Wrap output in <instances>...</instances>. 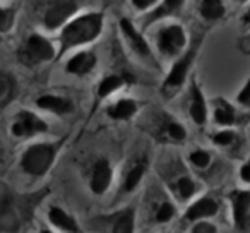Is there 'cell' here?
<instances>
[{
  "mask_svg": "<svg viewBox=\"0 0 250 233\" xmlns=\"http://www.w3.org/2000/svg\"><path fill=\"white\" fill-rule=\"evenodd\" d=\"M103 18L101 14H86L72 21L62 33V50L89 43L101 33Z\"/></svg>",
  "mask_w": 250,
  "mask_h": 233,
  "instance_id": "cell-1",
  "label": "cell"
},
{
  "mask_svg": "<svg viewBox=\"0 0 250 233\" xmlns=\"http://www.w3.org/2000/svg\"><path fill=\"white\" fill-rule=\"evenodd\" d=\"M59 144H35L22 154L21 165L31 175H45L52 167Z\"/></svg>",
  "mask_w": 250,
  "mask_h": 233,
  "instance_id": "cell-2",
  "label": "cell"
},
{
  "mask_svg": "<svg viewBox=\"0 0 250 233\" xmlns=\"http://www.w3.org/2000/svg\"><path fill=\"white\" fill-rule=\"evenodd\" d=\"M53 46L48 40L43 36L33 35L28 38V42L19 50V59L24 65H36L40 62H45L53 57Z\"/></svg>",
  "mask_w": 250,
  "mask_h": 233,
  "instance_id": "cell-3",
  "label": "cell"
},
{
  "mask_svg": "<svg viewBox=\"0 0 250 233\" xmlns=\"http://www.w3.org/2000/svg\"><path fill=\"white\" fill-rule=\"evenodd\" d=\"M185 45V33L180 26H168L158 36V46L165 55H175Z\"/></svg>",
  "mask_w": 250,
  "mask_h": 233,
  "instance_id": "cell-4",
  "label": "cell"
},
{
  "mask_svg": "<svg viewBox=\"0 0 250 233\" xmlns=\"http://www.w3.org/2000/svg\"><path fill=\"white\" fill-rule=\"evenodd\" d=\"M43 130H46V124L31 111H21L16 117V122L12 126L14 136H33V134L43 132Z\"/></svg>",
  "mask_w": 250,
  "mask_h": 233,
  "instance_id": "cell-5",
  "label": "cell"
},
{
  "mask_svg": "<svg viewBox=\"0 0 250 233\" xmlns=\"http://www.w3.org/2000/svg\"><path fill=\"white\" fill-rule=\"evenodd\" d=\"M77 11L76 2H55L52 7L48 9L45 16V24L46 28L55 29L59 26H62L67 21L69 16H72Z\"/></svg>",
  "mask_w": 250,
  "mask_h": 233,
  "instance_id": "cell-6",
  "label": "cell"
},
{
  "mask_svg": "<svg viewBox=\"0 0 250 233\" xmlns=\"http://www.w3.org/2000/svg\"><path fill=\"white\" fill-rule=\"evenodd\" d=\"M111 180V168L106 160H100L93 170V178H91V189L94 194H103L108 189Z\"/></svg>",
  "mask_w": 250,
  "mask_h": 233,
  "instance_id": "cell-7",
  "label": "cell"
},
{
  "mask_svg": "<svg viewBox=\"0 0 250 233\" xmlns=\"http://www.w3.org/2000/svg\"><path fill=\"white\" fill-rule=\"evenodd\" d=\"M233 218L235 223L243 228L247 225V214L250 209V192H233L231 194Z\"/></svg>",
  "mask_w": 250,
  "mask_h": 233,
  "instance_id": "cell-8",
  "label": "cell"
},
{
  "mask_svg": "<svg viewBox=\"0 0 250 233\" xmlns=\"http://www.w3.org/2000/svg\"><path fill=\"white\" fill-rule=\"evenodd\" d=\"M194 55H195V52L194 50H190L184 59L178 60V62L175 64L173 69H171V72H170V76H168V79H167V86H180V84L184 83L185 76H187L188 67H190L192 60H194Z\"/></svg>",
  "mask_w": 250,
  "mask_h": 233,
  "instance_id": "cell-9",
  "label": "cell"
},
{
  "mask_svg": "<svg viewBox=\"0 0 250 233\" xmlns=\"http://www.w3.org/2000/svg\"><path fill=\"white\" fill-rule=\"evenodd\" d=\"M120 28H122V31H124V35L127 36V40L130 42L132 48L136 50L137 53H141V55H147V53H149L147 43L144 42L143 36H141L139 33L134 29L132 22H130L129 19H122V21H120Z\"/></svg>",
  "mask_w": 250,
  "mask_h": 233,
  "instance_id": "cell-10",
  "label": "cell"
},
{
  "mask_svg": "<svg viewBox=\"0 0 250 233\" xmlns=\"http://www.w3.org/2000/svg\"><path fill=\"white\" fill-rule=\"evenodd\" d=\"M94 64H96V57H94L93 53L83 52V53H77L76 57H72V59L69 60V64H67V70L72 72V74H79V76H83V74L89 72V70L93 69Z\"/></svg>",
  "mask_w": 250,
  "mask_h": 233,
  "instance_id": "cell-11",
  "label": "cell"
},
{
  "mask_svg": "<svg viewBox=\"0 0 250 233\" xmlns=\"http://www.w3.org/2000/svg\"><path fill=\"white\" fill-rule=\"evenodd\" d=\"M218 211V204L212 199H201L195 202L192 208L187 211V219H199V218H209V216L216 214Z\"/></svg>",
  "mask_w": 250,
  "mask_h": 233,
  "instance_id": "cell-12",
  "label": "cell"
},
{
  "mask_svg": "<svg viewBox=\"0 0 250 233\" xmlns=\"http://www.w3.org/2000/svg\"><path fill=\"white\" fill-rule=\"evenodd\" d=\"M190 115L195 124L202 126L206 122V103L201 91L197 86L192 87V103H190Z\"/></svg>",
  "mask_w": 250,
  "mask_h": 233,
  "instance_id": "cell-13",
  "label": "cell"
},
{
  "mask_svg": "<svg viewBox=\"0 0 250 233\" xmlns=\"http://www.w3.org/2000/svg\"><path fill=\"white\" fill-rule=\"evenodd\" d=\"M137 110V105L132 100H122L117 105H113L111 108H108V115L111 119L117 120H127L130 119Z\"/></svg>",
  "mask_w": 250,
  "mask_h": 233,
  "instance_id": "cell-14",
  "label": "cell"
},
{
  "mask_svg": "<svg viewBox=\"0 0 250 233\" xmlns=\"http://www.w3.org/2000/svg\"><path fill=\"white\" fill-rule=\"evenodd\" d=\"M38 106L40 108H45V110L50 111H55V113H67V111L72 110V105L70 101L62 100L59 96H42L38 100Z\"/></svg>",
  "mask_w": 250,
  "mask_h": 233,
  "instance_id": "cell-15",
  "label": "cell"
},
{
  "mask_svg": "<svg viewBox=\"0 0 250 233\" xmlns=\"http://www.w3.org/2000/svg\"><path fill=\"white\" fill-rule=\"evenodd\" d=\"M50 221L59 228L65 230V232H77V225L65 211H62L60 208H52L50 209Z\"/></svg>",
  "mask_w": 250,
  "mask_h": 233,
  "instance_id": "cell-16",
  "label": "cell"
},
{
  "mask_svg": "<svg viewBox=\"0 0 250 233\" xmlns=\"http://www.w3.org/2000/svg\"><path fill=\"white\" fill-rule=\"evenodd\" d=\"M14 96H16V81L9 74H2L0 76V103H2V106H5Z\"/></svg>",
  "mask_w": 250,
  "mask_h": 233,
  "instance_id": "cell-17",
  "label": "cell"
},
{
  "mask_svg": "<svg viewBox=\"0 0 250 233\" xmlns=\"http://www.w3.org/2000/svg\"><path fill=\"white\" fill-rule=\"evenodd\" d=\"M113 233H134V211L127 209V211L120 212L113 223Z\"/></svg>",
  "mask_w": 250,
  "mask_h": 233,
  "instance_id": "cell-18",
  "label": "cell"
},
{
  "mask_svg": "<svg viewBox=\"0 0 250 233\" xmlns=\"http://www.w3.org/2000/svg\"><path fill=\"white\" fill-rule=\"evenodd\" d=\"M214 119L216 124H221V126H229V124L235 122V111H233L231 105H228L223 100L219 101L214 110Z\"/></svg>",
  "mask_w": 250,
  "mask_h": 233,
  "instance_id": "cell-19",
  "label": "cell"
},
{
  "mask_svg": "<svg viewBox=\"0 0 250 233\" xmlns=\"http://www.w3.org/2000/svg\"><path fill=\"white\" fill-rule=\"evenodd\" d=\"M201 14L206 19H218L225 14V5L219 0H204L201 4Z\"/></svg>",
  "mask_w": 250,
  "mask_h": 233,
  "instance_id": "cell-20",
  "label": "cell"
},
{
  "mask_svg": "<svg viewBox=\"0 0 250 233\" xmlns=\"http://www.w3.org/2000/svg\"><path fill=\"white\" fill-rule=\"evenodd\" d=\"M182 5V0H167V2H163V4L160 5V7L156 9V11L153 12V14L147 18V22L151 21H156V19L163 18V16H170L173 14L175 11H177L178 7Z\"/></svg>",
  "mask_w": 250,
  "mask_h": 233,
  "instance_id": "cell-21",
  "label": "cell"
},
{
  "mask_svg": "<svg viewBox=\"0 0 250 233\" xmlns=\"http://www.w3.org/2000/svg\"><path fill=\"white\" fill-rule=\"evenodd\" d=\"M144 168H146V163H144V161H141V163H137L136 167L129 171V175H127V180H125V191L130 192V191H134V189L137 187V184H139L141 178H143V175H144Z\"/></svg>",
  "mask_w": 250,
  "mask_h": 233,
  "instance_id": "cell-22",
  "label": "cell"
},
{
  "mask_svg": "<svg viewBox=\"0 0 250 233\" xmlns=\"http://www.w3.org/2000/svg\"><path fill=\"white\" fill-rule=\"evenodd\" d=\"M124 84V79L118 76H108L103 79V83L100 84V89H98V94H100L101 98L108 96L110 93H113L115 89H118V87Z\"/></svg>",
  "mask_w": 250,
  "mask_h": 233,
  "instance_id": "cell-23",
  "label": "cell"
},
{
  "mask_svg": "<svg viewBox=\"0 0 250 233\" xmlns=\"http://www.w3.org/2000/svg\"><path fill=\"white\" fill-rule=\"evenodd\" d=\"M177 187H178V192H180V195L184 199H188L192 194H194V191H195V185H194V182L190 180V178H187V177H184V178H180L178 180V184H177Z\"/></svg>",
  "mask_w": 250,
  "mask_h": 233,
  "instance_id": "cell-24",
  "label": "cell"
},
{
  "mask_svg": "<svg viewBox=\"0 0 250 233\" xmlns=\"http://www.w3.org/2000/svg\"><path fill=\"white\" fill-rule=\"evenodd\" d=\"M173 214H175L173 206H171L170 202H165V204H161V206H160V209H158V212H156V219H158V221H160V223L170 221V219L173 218Z\"/></svg>",
  "mask_w": 250,
  "mask_h": 233,
  "instance_id": "cell-25",
  "label": "cell"
},
{
  "mask_svg": "<svg viewBox=\"0 0 250 233\" xmlns=\"http://www.w3.org/2000/svg\"><path fill=\"white\" fill-rule=\"evenodd\" d=\"M14 22V11L11 9H2L0 11V31H7Z\"/></svg>",
  "mask_w": 250,
  "mask_h": 233,
  "instance_id": "cell-26",
  "label": "cell"
},
{
  "mask_svg": "<svg viewBox=\"0 0 250 233\" xmlns=\"http://www.w3.org/2000/svg\"><path fill=\"white\" fill-rule=\"evenodd\" d=\"M190 160L194 165H197V167L204 168L209 165V154L206 153V151H195V153L190 154Z\"/></svg>",
  "mask_w": 250,
  "mask_h": 233,
  "instance_id": "cell-27",
  "label": "cell"
},
{
  "mask_svg": "<svg viewBox=\"0 0 250 233\" xmlns=\"http://www.w3.org/2000/svg\"><path fill=\"white\" fill-rule=\"evenodd\" d=\"M168 134H170V137L173 141H184L185 137V129L182 126H178V124L171 122L170 126H168Z\"/></svg>",
  "mask_w": 250,
  "mask_h": 233,
  "instance_id": "cell-28",
  "label": "cell"
},
{
  "mask_svg": "<svg viewBox=\"0 0 250 233\" xmlns=\"http://www.w3.org/2000/svg\"><path fill=\"white\" fill-rule=\"evenodd\" d=\"M233 141V132H219L218 136H214V143L219 146H228Z\"/></svg>",
  "mask_w": 250,
  "mask_h": 233,
  "instance_id": "cell-29",
  "label": "cell"
},
{
  "mask_svg": "<svg viewBox=\"0 0 250 233\" xmlns=\"http://www.w3.org/2000/svg\"><path fill=\"white\" fill-rule=\"evenodd\" d=\"M192 233H216V228L211 223H199V225H195Z\"/></svg>",
  "mask_w": 250,
  "mask_h": 233,
  "instance_id": "cell-30",
  "label": "cell"
},
{
  "mask_svg": "<svg viewBox=\"0 0 250 233\" xmlns=\"http://www.w3.org/2000/svg\"><path fill=\"white\" fill-rule=\"evenodd\" d=\"M238 101L243 105H247V106H250V81L247 83V86L243 87V91L238 94Z\"/></svg>",
  "mask_w": 250,
  "mask_h": 233,
  "instance_id": "cell-31",
  "label": "cell"
},
{
  "mask_svg": "<svg viewBox=\"0 0 250 233\" xmlns=\"http://www.w3.org/2000/svg\"><path fill=\"white\" fill-rule=\"evenodd\" d=\"M132 4L136 5L137 9H146V7H151L153 0H134Z\"/></svg>",
  "mask_w": 250,
  "mask_h": 233,
  "instance_id": "cell-32",
  "label": "cell"
},
{
  "mask_svg": "<svg viewBox=\"0 0 250 233\" xmlns=\"http://www.w3.org/2000/svg\"><path fill=\"white\" fill-rule=\"evenodd\" d=\"M242 178H243V182H250V165L242 167Z\"/></svg>",
  "mask_w": 250,
  "mask_h": 233,
  "instance_id": "cell-33",
  "label": "cell"
},
{
  "mask_svg": "<svg viewBox=\"0 0 250 233\" xmlns=\"http://www.w3.org/2000/svg\"><path fill=\"white\" fill-rule=\"evenodd\" d=\"M243 21H245V22H249V24H250V11L247 12L245 16H243Z\"/></svg>",
  "mask_w": 250,
  "mask_h": 233,
  "instance_id": "cell-34",
  "label": "cell"
},
{
  "mask_svg": "<svg viewBox=\"0 0 250 233\" xmlns=\"http://www.w3.org/2000/svg\"><path fill=\"white\" fill-rule=\"evenodd\" d=\"M43 233H50V232H43Z\"/></svg>",
  "mask_w": 250,
  "mask_h": 233,
  "instance_id": "cell-35",
  "label": "cell"
}]
</instances>
